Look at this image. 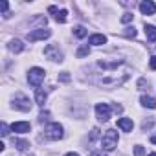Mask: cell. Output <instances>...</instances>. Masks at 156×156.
<instances>
[{
    "instance_id": "obj_5",
    "label": "cell",
    "mask_w": 156,
    "mask_h": 156,
    "mask_svg": "<svg viewBox=\"0 0 156 156\" xmlns=\"http://www.w3.org/2000/svg\"><path fill=\"white\" fill-rule=\"evenodd\" d=\"M50 35H51V31H50V30L39 28V30H35V31H30V33H28V41H30V42H35V41H44V39H48Z\"/></svg>"
},
{
    "instance_id": "obj_14",
    "label": "cell",
    "mask_w": 156,
    "mask_h": 156,
    "mask_svg": "<svg viewBox=\"0 0 156 156\" xmlns=\"http://www.w3.org/2000/svg\"><path fill=\"white\" fill-rule=\"evenodd\" d=\"M141 105L143 107H147V108H156V99L154 98H151V96H141Z\"/></svg>"
},
{
    "instance_id": "obj_13",
    "label": "cell",
    "mask_w": 156,
    "mask_h": 156,
    "mask_svg": "<svg viewBox=\"0 0 156 156\" xmlns=\"http://www.w3.org/2000/svg\"><path fill=\"white\" fill-rule=\"evenodd\" d=\"M44 101H46V92L42 88H37L35 90V103L41 105V107H44Z\"/></svg>"
},
{
    "instance_id": "obj_7",
    "label": "cell",
    "mask_w": 156,
    "mask_h": 156,
    "mask_svg": "<svg viewBox=\"0 0 156 156\" xmlns=\"http://www.w3.org/2000/svg\"><path fill=\"white\" fill-rule=\"evenodd\" d=\"M96 116L99 121H108L110 119V107L107 103H99L96 107Z\"/></svg>"
},
{
    "instance_id": "obj_23",
    "label": "cell",
    "mask_w": 156,
    "mask_h": 156,
    "mask_svg": "<svg viewBox=\"0 0 156 156\" xmlns=\"http://www.w3.org/2000/svg\"><path fill=\"white\" fill-rule=\"evenodd\" d=\"M59 81H62V83H68V81H70V75H68V72H62V73L59 75Z\"/></svg>"
},
{
    "instance_id": "obj_22",
    "label": "cell",
    "mask_w": 156,
    "mask_h": 156,
    "mask_svg": "<svg viewBox=\"0 0 156 156\" xmlns=\"http://www.w3.org/2000/svg\"><path fill=\"white\" fill-rule=\"evenodd\" d=\"M0 9L4 11V19L9 17V13H8V2H0Z\"/></svg>"
},
{
    "instance_id": "obj_17",
    "label": "cell",
    "mask_w": 156,
    "mask_h": 156,
    "mask_svg": "<svg viewBox=\"0 0 156 156\" xmlns=\"http://www.w3.org/2000/svg\"><path fill=\"white\" fill-rule=\"evenodd\" d=\"M87 33H88V31H87V28H85V26H77V28L73 30V35H75V37H79V39L87 37Z\"/></svg>"
},
{
    "instance_id": "obj_3",
    "label": "cell",
    "mask_w": 156,
    "mask_h": 156,
    "mask_svg": "<svg viewBox=\"0 0 156 156\" xmlns=\"http://www.w3.org/2000/svg\"><path fill=\"white\" fill-rule=\"evenodd\" d=\"M44 132L50 140H61L62 138V125L61 123H48Z\"/></svg>"
},
{
    "instance_id": "obj_21",
    "label": "cell",
    "mask_w": 156,
    "mask_h": 156,
    "mask_svg": "<svg viewBox=\"0 0 156 156\" xmlns=\"http://www.w3.org/2000/svg\"><path fill=\"white\" fill-rule=\"evenodd\" d=\"M132 17H134L132 13H125V15L121 17V22H123V24H129V22L132 20Z\"/></svg>"
},
{
    "instance_id": "obj_9",
    "label": "cell",
    "mask_w": 156,
    "mask_h": 156,
    "mask_svg": "<svg viewBox=\"0 0 156 156\" xmlns=\"http://www.w3.org/2000/svg\"><path fill=\"white\" fill-rule=\"evenodd\" d=\"M140 11H141L143 15H154V13H156V4L151 2V0H145V2L140 4Z\"/></svg>"
},
{
    "instance_id": "obj_24",
    "label": "cell",
    "mask_w": 156,
    "mask_h": 156,
    "mask_svg": "<svg viewBox=\"0 0 156 156\" xmlns=\"http://www.w3.org/2000/svg\"><path fill=\"white\" fill-rule=\"evenodd\" d=\"M0 129H2V136H4V138H6V136H9V127H8L6 123L0 125Z\"/></svg>"
},
{
    "instance_id": "obj_30",
    "label": "cell",
    "mask_w": 156,
    "mask_h": 156,
    "mask_svg": "<svg viewBox=\"0 0 156 156\" xmlns=\"http://www.w3.org/2000/svg\"><path fill=\"white\" fill-rule=\"evenodd\" d=\"M151 141H152V143H156V134H154V136H151Z\"/></svg>"
},
{
    "instance_id": "obj_19",
    "label": "cell",
    "mask_w": 156,
    "mask_h": 156,
    "mask_svg": "<svg viewBox=\"0 0 156 156\" xmlns=\"http://www.w3.org/2000/svg\"><path fill=\"white\" fill-rule=\"evenodd\" d=\"M88 53H90V48L88 46H83V48L77 50V57H87Z\"/></svg>"
},
{
    "instance_id": "obj_26",
    "label": "cell",
    "mask_w": 156,
    "mask_h": 156,
    "mask_svg": "<svg viewBox=\"0 0 156 156\" xmlns=\"http://www.w3.org/2000/svg\"><path fill=\"white\" fill-rule=\"evenodd\" d=\"M48 116H50L48 112H42V114L39 116V121H41V123H44V119H48Z\"/></svg>"
},
{
    "instance_id": "obj_16",
    "label": "cell",
    "mask_w": 156,
    "mask_h": 156,
    "mask_svg": "<svg viewBox=\"0 0 156 156\" xmlns=\"http://www.w3.org/2000/svg\"><path fill=\"white\" fill-rule=\"evenodd\" d=\"M9 50H11V51H15V53H19V51H22V50H24V44H22L20 41H17V39H15V41H11V42H9Z\"/></svg>"
},
{
    "instance_id": "obj_31",
    "label": "cell",
    "mask_w": 156,
    "mask_h": 156,
    "mask_svg": "<svg viewBox=\"0 0 156 156\" xmlns=\"http://www.w3.org/2000/svg\"><path fill=\"white\" fill-rule=\"evenodd\" d=\"M149 156H156V152H152V154H149Z\"/></svg>"
},
{
    "instance_id": "obj_2",
    "label": "cell",
    "mask_w": 156,
    "mask_h": 156,
    "mask_svg": "<svg viewBox=\"0 0 156 156\" xmlns=\"http://www.w3.org/2000/svg\"><path fill=\"white\" fill-rule=\"evenodd\" d=\"M44 75H46V72H44L42 68L35 66V68H31L30 73H28V83H30L31 87H39V85L44 81Z\"/></svg>"
},
{
    "instance_id": "obj_18",
    "label": "cell",
    "mask_w": 156,
    "mask_h": 156,
    "mask_svg": "<svg viewBox=\"0 0 156 156\" xmlns=\"http://www.w3.org/2000/svg\"><path fill=\"white\" fill-rule=\"evenodd\" d=\"M13 145H17V149H19V151H26V149L30 147V143H28V141H24V140H13Z\"/></svg>"
},
{
    "instance_id": "obj_20",
    "label": "cell",
    "mask_w": 156,
    "mask_h": 156,
    "mask_svg": "<svg viewBox=\"0 0 156 156\" xmlns=\"http://www.w3.org/2000/svg\"><path fill=\"white\" fill-rule=\"evenodd\" d=\"M134 156H145V151H143L141 145H136L134 147Z\"/></svg>"
},
{
    "instance_id": "obj_8",
    "label": "cell",
    "mask_w": 156,
    "mask_h": 156,
    "mask_svg": "<svg viewBox=\"0 0 156 156\" xmlns=\"http://www.w3.org/2000/svg\"><path fill=\"white\" fill-rule=\"evenodd\" d=\"M11 130L13 132H19V134H26V132L31 130V125L28 121H17V123L11 125Z\"/></svg>"
},
{
    "instance_id": "obj_15",
    "label": "cell",
    "mask_w": 156,
    "mask_h": 156,
    "mask_svg": "<svg viewBox=\"0 0 156 156\" xmlns=\"http://www.w3.org/2000/svg\"><path fill=\"white\" fill-rule=\"evenodd\" d=\"M145 35H147V39L151 42H154L156 41V28L151 26V24H145Z\"/></svg>"
},
{
    "instance_id": "obj_12",
    "label": "cell",
    "mask_w": 156,
    "mask_h": 156,
    "mask_svg": "<svg viewBox=\"0 0 156 156\" xmlns=\"http://www.w3.org/2000/svg\"><path fill=\"white\" fill-rule=\"evenodd\" d=\"M92 46H101V44H105L107 42V37L105 35H99V33H96V35H92L90 37V41H88Z\"/></svg>"
},
{
    "instance_id": "obj_11",
    "label": "cell",
    "mask_w": 156,
    "mask_h": 156,
    "mask_svg": "<svg viewBox=\"0 0 156 156\" xmlns=\"http://www.w3.org/2000/svg\"><path fill=\"white\" fill-rule=\"evenodd\" d=\"M118 127H119L123 132H130L132 127H134V123H132L130 118H119V119H118Z\"/></svg>"
},
{
    "instance_id": "obj_1",
    "label": "cell",
    "mask_w": 156,
    "mask_h": 156,
    "mask_svg": "<svg viewBox=\"0 0 156 156\" xmlns=\"http://www.w3.org/2000/svg\"><path fill=\"white\" fill-rule=\"evenodd\" d=\"M118 140H119L118 132H116L114 129H108V130L103 134L101 145H103V149H105V151H114V149L118 147Z\"/></svg>"
},
{
    "instance_id": "obj_4",
    "label": "cell",
    "mask_w": 156,
    "mask_h": 156,
    "mask_svg": "<svg viewBox=\"0 0 156 156\" xmlns=\"http://www.w3.org/2000/svg\"><path fill=\"white\" fill-rule=\"evenodd\" d=\"M13 107L19 108V110H22V112L31 110V103H30V99H28L26 96H22V94H17V96H15V99H13Z\"/></svg>"
},
{
    "instance_id": "obj_27",
    "label": "cell",
    "mask_w": 156,
    "mask_h": 156,
    "mask_svg": "<svg viewBox=\"0 0 156 156\" xmlns=\"http://www.w3.org/2000/svg\"><path fill=\"white\" fill-rule=\"evenodd\" d=\"M149 64H151V68H152V70H156V55H154V57H151Z\"/></svg>"
},
{
    "instance_id": "obj_25",
    "label": "cell",
    "mask_w": 156,
    "mask_h": 156,
    "mask_svg": "<svg viewBox=\"0 0 156 156\" xmlns=\"http://www.w3.org/2000/svg\"><path fill=\"white\" fill-rule=\"evenodd\" d=\"M127 35L129 37H136V30L134 28H127Z\"/></svg>"
},
{
    "instance_id": "obj_28",
    "label": "cell",
    "mask_w": 156,
    "mask_h": 156,
    "mask_svg": "<svg viewBox=\"0 0 156 156\" xmlns=\"http://www.w3.org/2000/svg\"><path fill=\"white\" fill-rule=\"evenodd\" d=\"M90 156H105V154H103V152H92Z\"/></svg>"
},
{
    "instance_id": "obj_10",
    "label": "cell",
    "mask_w": 156,
    "mask_h": 156,
    "mask_svg": "<svg viewBox=\"0 0 156 156\" xmlns=\"http://www.w3.org/2000/svg\"><path fill=\"white\" fill-rule=\"evenodd\" d=\"M48 11H50V13H55V20H57V22H61V24H64V22H66V15H68V11H66V9H61V11H59L55 6H50V8H48Z\"/></svg>"
},
{
    "instance_id": "obj_6",
    "label": "cell",
    "mask_w": 156,
    "mask_h": 156,
    "mask_svg": "<svg viewBox=\"0 0 156 156\" xmlns=\"http://www.w3.org/2000/svg\"><path fill=\"white\" fill-rule=\"evenodd\" d=\"M44 55L48 57V59H51V61H55V62H62V51L57 48V46H48L46 50H44Z\"/></svg>"
},
{
    "instance_id": "obj_29",
    "label": "cell",
    "mask_w": 156,
    "mask_h": 156,
    "mask_svg": "<svg viewBox=\"0 0 156 156\" xmlns=\"http://www.w3.org/2000/svg\"><path fill=\"white\" fill-rule=\"evenodd\" d=\"M64 156H79L77 152H68V154H64Z\"/></svg>"
}]
</instances>
